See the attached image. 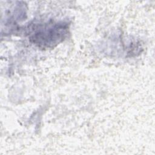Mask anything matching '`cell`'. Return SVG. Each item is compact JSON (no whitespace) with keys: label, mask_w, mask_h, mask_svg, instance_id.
<instances>
[{"label":"cell","mask_w":155,"mask_h":155,"mask_svg":"<svg viewBox=\"0 0 155 155\" xmlns=\"http://www.w3.org/2000/svg\"><path fill=\"white\" fill-rule=\"evenodd\" d=\"M67 29V25L63 22L41 25L35 30L30 38L39 47H54L64 39Z\"/></svg>","instance_id":"cell-1"}]
</instances>
